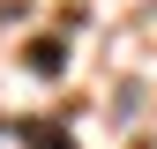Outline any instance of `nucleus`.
<instances>
[{"label": "nucleus", "mask_w": 157, "mask_h": 149, "mask_svg": "<svg viewBox=\"0 0 157 149\" xmlns=\"http://www.w3.org/2000/svg\"><path fill=\"white\" fill-rule=\"evenodd\" d=\"M15 134H23L30 149H75V134H67L60 119H23V127H15Z\"/></svg>", "instance_id": "nucleus-1"}, {"label": "nucleus", "mask_w": 157, "mask_h": 149, "mask_svg": "<svg viewBox=\"0 0 157 149\" xmlns=\"http://www.w3.org/2000/svg\"><path fill=\"white\" fill-rule=\"evenodd\" d=\"M60 60H67L60 45H30V67H37V74H52V67H60Z\"/></svg>", "instance_id": "nucleus-2"}]
</instances>
